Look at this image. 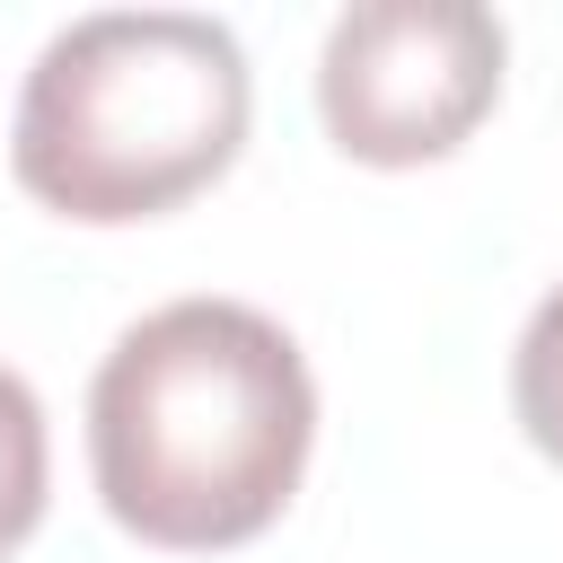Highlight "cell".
<instances>
[{
  "label": "cell",
  "mask_w": 563,
  "mask_h": 563,
  "mask_svg": "<svg viewBox=\"0 0 563 563\" xmlns=\"http://www.w3.org/2000/svg\"><path fill=\"white\" fill-rule=\"evenodd\" d=\"M501 18L475 0H361L325 26L317 114L369 167L449 158L501 97Z\"/></svg>",
  "instance_id": "obj_3"
},
{
  "label": "cell",
  "mask_w": 563,
  "mask_h": 563,
  "mask_svg": "<svg viewBox=\"0 0 563 563\" xmlns=\"http://www.w3.org/2000/svg\"><path fill=\"white\" fill-rule=\"evenodd\" d=\"M510 405H519V431L563 466V282L537 299V317L519 325V352H510Z\"/></svg>",
  "instance_id": "obj_5"
},
{
  "label": "cell",
  "mask_w": 563,
  "mask_h": 563,
  "mask_svg": "<svg viewBox=\"0 0 563 563\" xmlns=\"http://www.w3.org/2000/svg\"><path fill=\"white\" fill-rule=\"evenodd\" d=\"M44 519V405L0 361V554H18Z\"/></svg>",
  "instance_id": "obj_4"
},
{
  "label": "cell",
  "mask_w": 563,
  "mask_h": 563,
  "mask_svg": "<svg viewBox=\"0 0 563 563\" xmlns=\"http://www.w3.org/2000/svg\"><path fill=\"white\" fill-rule=\"evenodd\" d=\"M317 387L246 299H167L114 334L88 387V466L141 545L211 554L264 537L308 466Z\"/></svg>",
  "instance_id": "obj_1"
},
{
  "label": "cell",
  "mask_w": 563,
  "mask_h": 563,
  "mask_svg": "<svg viewBox=\"0 0 563 563\" xmlns=\"http://www.w3.org/2000/svg\"><path fill=\"white\" fill-rule=\"evenodd\" d=\"M246 106L255 79L220 18L88 9L35 53L9 167L62 220H158L238 158Z\"/></svg>",
  "instance_id": "obj_2"
}]
</instances>
